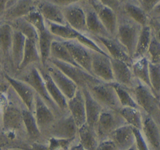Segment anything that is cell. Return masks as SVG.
<instances>
[{
    "instance_id": "f6af8a7d",
    "label": "cell",
    "mask_w": 160,
    "mask_h": 150,
    "mask_svg": "<svg viewBox=\"0 0 160 150\" xmlns=\"http://www.w3.org/2000/svg\"><path fill=\"white\" fill-rule=\"evenodd\" d=\"M148 25L151 27L153 35L160 43V20L156 18L150 17Z\"/></svg>"
},
{
    "instance_id": "4fadbf2b",
    "label": "cell",
    "mask_w": 160,
    "mask_h": 150,
    "mask_svg": "<svg viewBox=\"0 0 160 150\" xmlns=\"http://www.w3.org/2000/svg\"><path fill=\"white\" fill-rule=\"evenodd\" d=\"M73 59L81 68L89 73H92V50L77 40H62Z\"/></svg>"
},
{
    "instance_id": "8992f818",
    "label": "cell",
    "mask_w": 160,
    "mask_h": 150,
    "mask_svg": "<svg viewBox=\"0 0 160 150\" xmlns=\"http://www.w3.org/2000/svg\"><path fill=\"white\" fill-rule=\"evenodd\" d=\"M128 123L118 111L103 109L95 126L99 142L109 138V135L120 127Z\"/></svg>"
},
{
    "instance_id": "681fc988",
    "label": "cell",
    "mask_w": 160,
    "mask_h": 150,
    "mask_svg": "<svg viewBox=\"0 0 160 150\" xmlns=\"http://www.w3.org/2000/svg\"><path fill=\"white\" fill-rule=\"evenodd\" d=\"M45 1L50 2L59 6L60 8H62L69 6V5L73 4V3L78 2H81L83 0H45Z\"/></svg>"
},
{
    "instance_id": "7c38bea8",
    "label": "cell",
    "mask_w": 160,
    "mask_h": 150,
    "mask_svg": "<svg viewBox=\"0 0 160 150\" xmlns=\"http://www.w3.org/2000/svg\"><path fill=\"white\" fill-rule=\"evenodd\" d=\"M92 73L104 82H113L110 56L92 50Z\"/></svg>"
},
{
    "instance_id": "52a82bcc",
    "label": "cell",
    "mask_w": 160,
    "mask_h": 150,
    "mask_svg": "<svg viewBox=\"0 0 160 150\" xmlns=\"http://www.w3.org/2000/svg\"><path fill=\"white\" fill-rule=\"evenodd\" d=\"M12 32L13 30L9 23L0 20V63L2 73L10 76L15 75L11 56Z\"/></svg>"
},
{
    "instance_id": "d6a6232c",
    "label": "cell",
    "mask_w": 160,
    "mask_h": 150,
    "mask_svg": "<svg viewBox=\"0 0 160 150\" xmlns=\"http://www.w3.org/2000/svg\"><path fill=\"white\" fill-rule=\"evenodd\" d=\"M152 37V31L149 25L142 27L138 39L137 45H136L135 51L132 56L133 61L138 59L146 56L150 42H151Z\"/></svg>"
},
{
    "instance_id": "1f68e13d",
    "label": "cell",
    "mask_w": 160,
    "mask_h": 150,
    "mask_svg": "<svg viewBox=\"0 0 160 150\" xmlns=\"http://www.w3.org/2000/svg\"><path fill=\"white\" fill-rule=\"evenodd\" d=\"M25 41L26 38L19 31H14L12 32V48H11V56L13 69L15 70V74L20 67L21 61L23 59V52H24Z\"/></svg>"
},
{
    "instance_id": "484cf974",
    "label": "cell",
    "mask_w": 160,
    "mask_h": 150,
    "mask_svg": "<svg viewBox=\"0 0 160 150\" xmlns=\"http://www.w3.org/2000/svg\"><path fill=\"white\" fill-rule=\"evenodd\" d=\"M129 18L135 21L142 27L146 26L149 22V16L142 7L141 4L134 0H127L120 10Z\"/></svg>"
},
{
    "instance_id": "ba28073f",
    "label": "cell",
    "mask_w": 160,
    "mask_h": 150,
    "mask_svg": "<svg viewBox=\"0 0 160 150\" xmlns=\"http://www.w3.org/2000/svg\"><path fill=\"white\" fill-rule=\"evenodd\" d=\"M78 127L69 112L56 117L51 126L43 134L45 142L48 138H72L78 134Z\"/></svg>"
},
{
    "instance_id": "c3c4849f",
    "label": "cell",
    "mask_w": 160,
    "mask_h": 150,
    "mask_svg": "<svg viewBox=\"0 0 160 150\" xmlns=\"http://www.w3.org/2000/svg\"><path fill=\"white\" fill-rule=\"evenodd\" d=\"M10 84L2 73H0V95H5L10 88Z\"/></svg>"
},
{
    "instance_id": "f907efd6",
    "label": "cell",
    "mask_w": 160,
    "mask_h": 150,
    "mask_svg": "<svg viewBox=\"0 0 160 150\" xmlns=\"http://www.w3.org/2000/svg\"><path fill=\"white\" fill-rule=\"evenodd\" d=\"M148 16H149V17H154V18L160 17V3L152 10V12L148 14Z\"/></svg>"
},
{
    "instance_id": "ab89813d",
    "label": "cell",
    "mask_w": 160,
    "mask_h": 150,
    "mask_svg": "<svg viewBox=\"0 0 160 150\" xmlns=\"http://www.w3.org/2000/svg\"><path fill=\"white\" fill-rule=\"evenodd\" d=\"M78 139V135L72 138H48L45 143L49 150H69Z\"/></svg>"
},
{
    "instance_id": "7a4b0ae2",
    "label": "cell",
    "mask_w": 160,
    "mask_h": 150,
    "mask_svg": "<svg viewBox=\"0 0 160 150\" xmlns=\"http://www.w3.org/2000/svg\"><path fill=\"white\" fill-rule=\"evenodd\" d=\"M129 91L142 112L149 115L159 123L160 122L159 98L155 95L151 88L135 78L134 85Z\"/></svg>"
},
{
    "instance_id": "94428289",
    "label": "cell",
    "mask_w": 160,
    "mask_h": 150,
    "mask_svg": "<svg viewBox=\"0 0 160 150\" xmlns=\"http://www.w3.org/2000/svg\"><path fill=\"white\" fill-rule=\"evenodd\" d=\"M153 18H154V17H153ZM157 19H160V17H158V18Z\"/></svg>"
},
{
    "instance_id": "f35d334b",
    "label": "cell",
    "mask_w": 160,
    "mask_h": 150,
    "mask_svg": "<svg viewBox=\"0 0 160 150\" xmlns=\"http://www.w3.org/2000/svg\"><path fill=\"white\" fill-rule=\"evenodd\" d=\"M149 80L151 88L155 95L160 98V63L149 62Z\"/></svg>"
},
{
    "instance_id": "d4e9b609",
    "label": "cell",
    "mask_w": 160,
    "mask_h": 150,
    "mask_svg": "<svg viewBox=\"0 0 160 150\" xmlns=\"http://www.w3.org/2000/svg\"><path fill=\"white\" fill-rule=\"evenodd\" d=\"M114 142L119 150H127L134 145L133 127L126 124L120 127L109 135V138Z\"/></svg>"
},
{
    "instance_id": "e7e4bbea",
    "label": "cell",
    "mask_w": 160,
    "mask_h": 150,
    "mask_svg": "<svg viewBox=\"0 0 160 150\" xmlns=\"http://www.w3.org/2000/svg\"><path fill=\"white\" fill-rule=\"evenodd\" d=\"M156 19H157V18H156ZM158 20H160V19H158Z\"/></svg>"
},
{
    "instance_id": "2e32d148",
    "label": "cell",
    "mask_w": 160,
    "mask_h": 150,
    "mask_svg": "<svg viewBox=\"0 0 160 150\" xmlns=\"http://www.w3.org/2000/svg\"><path fill=\"white\" fill-rule=\"evenodd\" d=\"M34 115L38 127L43 136L44 133L48 129L56 117L54 112L47 106L44 100L36 93L35 99H34Z\"/></svg>"
},
{
    "instance_id": "ee69618b",
    "label": "cell",
    "mask_w": 160,
    "mask_h": 150,
    "mask_svg": "<svg viewBox=\"0 0 160 150\" xmlns=\"http://www.w3.org/2000/svg\"><path fill=\"white\" fill-rule=\"evenodd\" d=\"M102 4L112 9L114 12H117L120 10L122 6L127 0H98Z\"/></svg>"
},
{
    "instance_id": "7402d4cb",
    "label": "cell",
    "mask_w": 160,
    "mask_h": 150,
    "mask_svg": "<svg viewBox=\"0 0 160 150\" xmlns=\"http://www.w3.org/2000/svg\"><path fill=\"white\" fill-rule=\"evenodd\" d=\"M114 82L130 89L134 85L135 78L133 74L131 66L120 59L111 58Z\"/></svg>"
},
{
    "instance_id": "f5cc1de1",
    "label": "cell",
    "mask_w": 160,
    "mask_h": 150,
    "mask_svg": "<svg viewBox=\"0 0 160 150\" xmlns=\"http://www.w3.org/2000/svg\"><path fill=\"white\" fill-rule=\"evenodd\" d=\"M6 9V0H0V20Z\"/></svg>"
},
{
    "instance_id": "7bdbcfd3",
    "label": "cell",
    "mask_w": 160,
    "mask_h": 150,
    "mask_svg": "<svg viewBox=\"0 0 160 150\" xmlns=\"http://www.w3.org/2000/svg\"><path fill=\"white\" fill-rule=\"evenodd\" d=\"M134 135V145L138 150H150L148 143L142 132V130L133 128Z\"/></svg>"
},
{
    "instance_id": "7dc6e473",
    "label": "cell",
    "mask_w": 160,
    "mask_h": 150,
    "mask_svg": "<svg viewBox=\"0 0 160 150\" xmlns=\"http://www.w3.org/2000/svg\"><path fill=\"white\" fill-rule=\"evenodd\" d=\"M96 150H119L114 142L110 139H106L99 142Z\"/></svg>"
},
{
    "instance_id": "60d3db41",
    "label": "cell",
    "mask_w": 160,
    "mask_h": 150,
    "mask_svg": "<svg viewBox=\"0 0 160 150\" xmlns=\"http://www.w3.org/2000/svg\"><path fill=\"white\" fill-rule=\"evenodd\" d=\"M23 17L31 25L34 26V28L37 30L38 32L44 31V30L47 28L46 22L44 20L43 17H42L41 12H39L37 8L31 11V12H30L28 15H26Z\"/></svg>"
},
{
    "instance_id": "91938a15",
    "label": "cell",
    "mask_w": 160,
    "mask_h": 150,
    "mask_svg": "<svg viewBox=\"0 0 160 150\" xmlns=\"http://www.w3.org/2000/svg\"><path fill=\"white\" fill-rule=\"evenodd\" d=\"M0 67H1V63H0ZM2 73V70L0 69V73Z\"/></svg>"
},
{
    "instance_id": "836d02e7",
    "label": "cell",
    "mask_w": 160,
    "mask_h": 150,
    "mask_svg": "<svg viewBox=\"0 0 160 150\" xmlns=\"http://www.w3.org/2000/svg\"><path fill=\"white\" fill-rule=\"evenodd\" d=\"M50 58L71 64L75 67H80L75 62L73 56L70 54V51L66 47V45L62 43L61 39H56V40L53 41L52 43Z\"/></svg>"
},
{
    "instance_id": "be15d7a7",
    "label": "cell",
    "mask_w": 160,
    "mask_h": 150,
    "mask_svg": "<svg viewBox=\"0 0 160 150\" xmlns=\"http://www.w3.org/2000/svg\"><path fill=\"white\" fill-rule=\"evenodd\" d=\"M0 150H2V148H0Z\"/></svg>"
},
{
    "instance_id": "f546056e",
    "label": "cell",
    "mask_w": 160,
    "mask_h": 150,
    "mask_svg": "<svg viewBox=\"0 0 160 150\" xmlns=\"http://www.w3.org/2000/svg\"><path fill=\"white\" fill-rule=\"evenodd\" d=\"M38 47L39 54L41 58V64L42 66L46 65L48 59L50 58V51H51L52 43L53 41L59 39L56 38L51 31L48 30V27L45 30L38 32Z\"/></svg>"
},
{
    "instance_id": "83f0119b",
    "label": "cell",
    "mask_w": 160,
    "mask_h": 150,
    "mask_svg": "<svg viewBox=\"0 0 160 150\" xmlns=\"http://www.w3.org/2000/svg\"><path fill=\"white\" fill-rule=\"evenodd\" d=\"M23 120L28 142L45 143L42 132L38 127L34 112L27 109L26 106L23 109Z\"/></svg>"
},
{
    "instance_id": "816d5d0a",
    "label": "cell",
    "mask_w": 160,
    "mask_h": 150,
    "mask_svg": "<svg viewBox=\"0 0 160 150\" xmlns=\"http://www.w3.org/2000/svg\"><path fill=\"white\" fill-rule=\"evenodd\" d=\"M69 150H86L84 147L81 145V144L78 142V138L77 139L76 142L72 145V146L70 147V148Z\"/></svg>"
},
{
    "instance_id": "5b68a950",
    "label": "cell",
    "mask_w": 160,
    "mask_h": 150,
    "mask_svg": "<svg viewBox=\"0 0 160 150\" xmlns=\"http://www.w3.org/2000/svg\"><path fill=\"white\" fill-rule=\"evenodd\" d=\"M48 62H51L52 64L56 66L57 68H59L61 71L63 72L67 77H69L78 85L79 88H88L91 85H93V84L103 82L102 81L95 78V76L89 73L88 72H87L81 67H75L71 64L67 63V62H62V61L57 60V59H52V58L48 59Z\"/></svg>"
},
{
    "instance_id": "f1b7e54d",
    "label": "cell",
    "mask_w": 160,
    "mask_h": 150,
    "mask_svg": "<svg viewBox=\"0 0 160 150\" xmlns=\"http://www.w3.org/2000/svg\"><path fill=\"white\" fill-rule=\"evenodd\" d=\"M41 63L40 54H39L38 47L37 42L32 40L27 39L25 41L24 52H23V59L21 61L20 67L17 70V73L23 71V70L31 65H38ZM16 73V74H17ZM15 74V75H16ZM14 75V76H15ZM13 77V76H12Z\"/></svg>"
},
{
    "instance_id": "b9f144b4",
    "label": "cell",
    "mask_w": 160,
    "mask_h": 150,
    "mask_svg": "<svg viewBox=\"0 0 160 150\" xmlns=\"http://www.w3.org/2000/svg\"><path fill=\"white\" fill-rule=\"evenodd\" d=\"M146 57L152 63H160V43L153 34L147 52Z\"/></svg>"
},
{
    "instance_id": "44dd1931",
    "label": "cell",
    "mask_w": 160,
    "mask_h": 150,
    "mask_svg": "<svg viewBox=\"0 0 160 150\" xmlns=\"http://www.w3.org/2000/svg\"><path fill=\"white\" fill-rule=\"evenodd\" d=\"M82 5L86 14V26L88 33V35L102 36L106 38L112 37L103 26L88 0H83Z\"/></svg>"
},
{
    "instance_id": "680465c9",
    "label": "cell",
    "mask_w": 160,
    "mask_h": 150,
    "mask_svg": "<svg viewBox=\"0 0 160 150\" xmlns=\"http://www.w3.org/2000/svg\"><path fill=\"white\" fill-rule=\"evenodd\" d=\"M134 1L138 2H139L141 4V2H142V0H134Z\"/></svg>"
},
{
    "instance_id": "603a6c76",
    "label": "cell",
    "mask_w": 160,
    "mask_h": 150,
    "mask_svg": "<svg viewBox=\"0 0 160 150\" xmlns=\"http://www.w3.org/2000/svg\"><path fill=\"white\" fill-rule=\"evenodd\" d=\"M67 109L78 128L86 123L85 103L82 89L78 88L73 97L67 100Z\"/></svg>"
},
{
    "instance_id": "5bb4252c",
    "label": "cell",
    "mask_w": 160,
    "mask_h": 150,
    "mask_svg": "<svg viewBox=\"0 0 160 150\" xmlns=\"http://www.w3.org/2000/svg\"><path fill=\"white\" fill-rule=\"evenodd\" d=\"M43 67H45L48 74L50 75L57 87L60 89L62 93L65 95L67 100L73 97L78 89L79 88L78 85L63 72L61 71L59 68H57L51 62H48L46 65Z\"/></svg>"
},
{
    "instance_id": "e0dca14e",
    "label": "cell",
    "mask_w": 160,
    "mask_h": 150,
    "mask_svg": "<svg viewBox=\"0 0 160 150\" xmlns=\"http://www.w3.org/2000/svg\"><path fill=\"white\" fill-rule=\"evenodd\" d=\"M95 9L98 18L106 31L112 37L115 38L117 29V13L112 9L102 4L98 0H88Z\"/></svg>"
},
{
    "instance_id": "74e56055",
    "label": "cell",
    "mask_w": 160,
    "mask_h": 150,
    "mask_svg": "<svg viewBox=\"0 0 160 150\" xmlns=\"http://www.w3.org/2000/svg\"><path fill=\"white\" fill-rule=\"evenodd\" d=\"M110 84L114 88L116 92H117V97H118V99L122 107H132L141 109L138 105L137 104L135 100L134 99L133 96L131 95L129 89L114 82V81L113 82H110Z\"/></svg>"
},
{
    "instance_id": "4dcf8cb0",
    "label": "cell",
    "mask_w": 160,
    "mask_h": 150,
    "mask_svg": "<svg viewBox=\"0 0 160 150\" xmlns=\"http://www.w3.org/2000/svg\"><path fill=\"white\" fill-rule=\"evenodd\" d=\"M77 135L78 142L86 150H96L99 140L94 127L90 126L87 123H84L78 128Z\"/></svg>"
},
{
    "instance_id": "4316f807",
    "label": "cell",
    "mask_w": 160,
    "mask_h": 150,
    "mask_svg": "<svg viewBox=\"0 0 160 150\" xmlns=\"http://www.w3.org/2000/svg\"><path fill=\"white\" fill-rule=\"evenodd\" d=\"M82 89L83 95L84 98L85 103V112H86V123L90 126L95 128L97 121L98 120L100 114L104 108L93 98L91 95L90 92L87 88Z\"/></svg>"
},
{
    "instance_id": "9a60e30c",
    "label": "cell",
    "mask_w": 160,
    "mask_h": 150,
    "mask_svg": "<svg viewBox=\"0 0 160 150\" xmlns=\"http://www.w3.org/2000/svg\"><path fill=\"white\" fill-rule=\"evenodd\" d=\"M4 74L5 78H6L10 86L12 88L14 92L17 94L19 98L21 99L23 104L27 107V109H29L32 112H34V99H35V92L33 90L32 88L27 84L26 82L14 77L10 76L6 73H2Z\"/></svg>"
},
{
    "instance_id": "8fae6325",
    "label": "cell",
    "mask_w": 160,
    "mask_h": 150,
    "mask_svg": "<svg viewBox=\"0 0 160 150\" xmlns=\"http://www.w3.org/2000/svg\"><path fill=\"white\" fill-rule=\"evenodd\" d=\"M90 37L95 42H96L98 45L101 46L111 58L120 59L127 62L130 66L132 65L133 59L129 56L128 52L116 38H106L102 36H90Z\"/></svg>"
},
{
    "instance_id": "6125c7cd",
    "label": "cell",
    "mask_w": 160,
    "mask_h": 150,
    "mask_svg": "<svg viewBox=\"0 0 160 150\" xmlns=\"http://www.w3.org/2000/svg\"><path fill=\"white\" fill-rule=\"evenodd\" d=\"M159 126H160V122H159Z\"/></svg>"
},
{
    "instance_id": "e575fe53",
    "label": "cell",
    "mask_w": 160,
    "mask_h": 150,
    "mask_svg": "<svg viewBox=\"0 0 160 150\" xmlns=\"http://www.w3.org/2000/svg\"><path fill=\"white\" fill-rule=\"evenodd\" d=\"M148 65H149V61H148V58L146 56H144V57L133 61L132 65H131V70H132L133 74L136 79L151 88Z\"/></svg>"
},
{
    "instance_id": "bcb514c9",
    "label": "cell",
    "mask_w": 160,
    "mask_h": 150,
    "mask_svg": "<svg viewBox=\"0 0 160 150\" xmlns=\"http://www.w3.org/2000/svg\"><path fill=\"white\" fill-rule=\"evenodd\" d=\"M160 3V0H142L141 6L144 10L149 14L153 9Z\"/></svg>"
},
{
    "instance_id": "3957f363",
    "label": "cell",
    "mask_w": 160,
    "mask_h": 150,
    "mask_svg": "<svg viewBox=\"0 0 160 150\" xmlns=\"http://www.w3.org/2000/svg\"><path fill=\"white\" fill-rule=\"evenodd\" d=\"M13 77L29 84L32 88L33 90L35 92V93L38 94L44 100V102L46 103L47 106L52 109V111L56 115V117H59L62 114H64L61 112L60 109L58 108L56 103L54 102V101L50 97L49 94H48V91L46 89V87H45L43 78H42L37 66H29L25 70H23V71L17 73Z\"/></svg>"
},
{
    "instance_id": "ffe728a7",
    "label": "cell",
    "mask_w": 160,
    "mask_h": 150,
    "mask_svg": "<svg viewBox=\"0 0 160 150\" xmlns=\"http://www.w3.org/2000/svg\"><path fill=\"white\" fill-rule=\"evenodd\" d=\"M39 0H18L7 7L1 19V21H12L28 15L30 12L37 8Z\"/></svg>"
},
{
    "instance_id": "db71d44e",
    "label": "cell",
    "mask_w": 160,
    "mask_h": 150,
    "mask_svg": "<svg viewBox=\"0 0 160 150\" xmlns=\"http://www.w3.org/2000/svg\"><path fill=\"white\" fill-rule=\"evenodd\" d=\"M2 131V109H0V134Z\"/></svg>"
},
{
    "instance_id": "cb8c5ba5",
    "label": "cell",
    "mask_w": 160,
    "mask_h": 150,
    "mask_svg": "<svg viewBox=\"0 0 160 150\" xmlns=\"http://www.w3.org/2000/svg\"><path fill=\"white\" fill-rule=\"evenodd\" d=\"M37 9L41 12L45 22L67 25L62 13V8L59 6L45 0H39Z\"/></svg>"
},
{
    "instance_id": "30bf717a",
    "label": "cell",
    "mask_w": 160,
    "mask_h": 150,
    "mask_svg": "<svg viewBox=\"0 0 160 150\" xmlns=\"http://www.w3.org/2000/svg\"><path fill=\"white\" fill-rule=\"evenodd\" d=\"M62 13L67 25L84 34H88L86 26V14L82 1L62 8Z\"/></svg>"
},
{
    "instance_id": "11a10c76",
    "label": "cell",
    "mask_w": 160,
    "mask_h": 150,
    "mask_svg": "<svg viewBox=\"0 0 160 150\" xmlns=\"http://www.w3.org/2000/svg\"><path fill=\"white\" fill-rule=\"evenodd\" d=\"M17 1H18V0H6V8L9 7V6H11L12 3H14Z\"/></svg>"
},
{
    "instance_id": "277c9868",
    "label": "cell",
    "mask_w": 160,
    "mask_h": 150,
    "mask_svg": "<svg viewBox=\"0 0 160 150\" xmlns=\"http://www.w3.org/2000/svg\"><path fill=\"white\" fill-rule=\"evenodd\" d=\"M142 28L140 24L129 18L123 12L119 11L117 12V29L115 38L125 47L131 59Z\"/></svg>"
},
{
    "instance_id": "6da1fadb",
    "label": "cell",
    "mask_w": 160,
    "mask_h": 150,
    "mask_svg": "<svg viewBox=\"0 0 160 150\" xmlns=\"http://www.w3.org/2000/svg\"><path fill=\"white\" fill-rule=\"evenodd\" d=\"M24 107L25 105L10 87L6 94V100L2 107V131L1 134L7 140L5 147L16 142H28L23 120Z\"/></svg>"
},
{
    "instance_id": "d590c367",
    "label": "cell",
    "mask_w": 160,
    "mask_h": 150,
    "mask_svg": "<svg viewBox=\"0 0 160 150\" xmlns=\"http://www.w3.org/2000/svg\"><path fill=\"white\" fill-rule=\"evenodd\" d=\"M9 23L12 27V30L21 33L27 39L32 40L38 43V34L37 30L28 20H25L24 17L16 19L12 21L9 22Z\"/></svg>"
},
{
    "instance_id": "ac0fdd59",
    "label": "cell",
    "mask_w": 160,
    "mask_h": 150,
    "mask_svg": "<svg viewBox=\"0 0 160 150\" xmlns=\"http://www.w3.org/2000/svg\"><path fill=\"white\" fill-rule=\"evenodd\" d=\"M142 132L150 150H160V126L152 117L142 112Z\"/></svg>"
},
{
    "instance_id": "6f0895ef",
    "label": "cell",
    "mask_w": 160,
    "mask_h": 150,
    "mask_svg": "<svg viewBox=\"0 0 160 150\" xmlns=\"http://www.w3.org/2000/svg\"><path fill=\"white\" fill-rule=\"evenodd\" d=\"M127 150H138V149H137V148H136L135 145H134L133 146H131V148H128V149H127Z\"/></svg>"
},
{
    "instance_id": "9f6ffc18",
    "label": "cell",
    "mask_w": 160,
    "mask_h": 150,
    "mask_svg": "<svg viewBox=\"0 0 160 150\" xmlns=\"http://www.w3.org/2000/svg\"><path fill=\"white\" fill-rule=\"evenodd\" d=\"M4 150H25V149H23V148H6V149Z\"/></svg>"
},
{
    "instance_id": "d6986e66",
    "label": "cell",
    "mask_w": 160,
    "mask_h": 150,
    "mask_svg": "<svg viewBox=\"0 0 160 150\" xmlns=\"http://www.w3.org/2000/svg\"><path fill=\"white\" fill-rule=\"evenodd\" d=\"M36 66H37L38 69L42 78H43L45 87H46L47 91H48L52 99L54 101V102L56 103V106H58V108L60 109V111L62 113H66V112H68V109H67V98L62 93V92L57 87V85L55 84L53 80L52 79L50 75L48 74L45 67H43L41 63L38 64Z\"/></svg>"
},
{
    "instance_id": "9c48e42d",
    "label": "cell",
    "mask_w": 160,
    "mask_h": 150,
    "mask_svg": "<svg viewBox=\"0 0 160 150\" xmlns=\"http://www.w3.org/2000/svg\"><path fill=\"white\" fill-rule=\"evenodd\" d=\"M93 98L104 109L119 111L122 107L114 88L110 82H101L87 88Z\"/></svg>"
},
{
    "instance_id": "8d00e7d4",
    "label": "cell",
    "mask_w": 160,
    "mask_h": 150,
    "mask_svg": "<svg viewBox=\"0 0 160 150\" xmlns=\"http://www.w3.org/2000/svg\"><path fill=\"white\" fill-rule=\"evenodd\" d=\"M118 112L128 124L142 130V111L141 109L132 107H121Z\"/></svg>"
}]
</instances>
